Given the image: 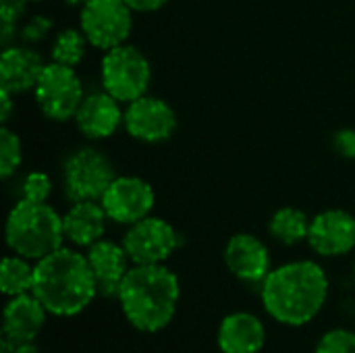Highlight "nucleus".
Listing matches in <instances>:
<instances>
[{
  "mask_svg": "<svg viewBox=\"0 0 355 353\" xmlns=\"http://www.w3.org/2000/svg\"><path fill=\"white\" fill-rule=\"evenodd\" d=\"M354 277H355V264H354Z\"/></svg>",
  "mask_w": 355,
  "mask_h": 353,
  "instance_id": "obj_34",
  "label": "nucleus"
},
{
  "mask_svg": "<svg viewBox=\"0 0 355 353\" xmlns=\"http://www.w3.org/2000/svg\"><path fill=\"white\" fill-rule=\"evenodd\" d=\"M54 35V19L44 12H33L27 15L25 21L19 27V42L37 46Z\"/></svg>",
  "mask_w": 355,
  "mask_h": 353,
  "instance_id": "obj_26",
  "label": "nucleus"
},
{
  "mask_svg": "<svg viewBox=\"0 0 355 353\" xmlns=\"http://www.w3.org/2000/svg\"><path fill=\"white\" fill-rule=\"evenodd\" d=\"M106 210L98 200L89 202H71L62 212V231L64 241H69L77 250H87L96 241L104 239L108 227Z\"/></svg>",
  "mask_w": 355,
  "mask_h": 353,
  "instance_id": "obj_17",
  "label": "nucleus"
},
{
  "mask_svg": "<svg viewBox=\"0 0 355 353\" xmlns=\"http://www.w3.org/2000/svg\"><path fill=\"white\" fill-rule=\"evenodd\" d=\"M23 141L21 135L8 125L0 127V179L10 181L23 166Z\"/></svg>",
  "mask_w": 355,
  "mask_h": 353,
  "instance_id": "obj_23",
  "label": "nucleus"
},
{
  "mask_svg": "<svg viewBox=\"0 0 355 353\" xmlns=\"http://www.w3.org/2000/svg\"><path fill=\"white\" fill-rule=\"evenodd\" d=\"M89 42L83 35V31L77 27H62L58 31H54V35L50 37V46H48V60L64 64V67H73L79 69L89 52Z\"/></svg>",
  "mask_w": 355,
  "mask_h": 353,
  "instance_id": "obj_21",
  "label": "nucleus"
},
{
  "mask_svg": "<svg viewBox=\"0 0 355 353\" xmlns=\"http://www.w3.org/2000/svg\"><path fill=\"white\" fill-rule=\"evenodd\" d=\"M314 353H355V333L349 329H333L320 337Z\"/></svg>",
  "mask_w": 355,
  "mask_h": 353,
  "instance_id": "obj_27",
  "label": "nucleus"
},
{
  "mask_svg": "<svg viewBox=\"0 0 355 353\" xmlns=\"http://www.w3.org/2000/svg\"><path fill=\"white\" fill-rule=\"evenodd\" d=\"M179 127V117L173 104L160 96L144 94L141 98L125 104L123 131L137 144L160 146L168 141Z\"/></svg>",
  "mask_w": 355,
  "mask_h": 353,
  "instance_id": "obj_9",
  "label": "nucleus"
},
{
  "mask_svg": "<svg viewBox=\"0 0 355 353\" xmlns=\"http://www.w3.org/2000/svg\"><path fill=\"white\" fill-rule=\"evenodd\" d=\"M31 96L37 112L46 121L69 123L85 98V85L77 69L48 60Z\"/></svg>",
  "mask_w": 355,
  "mask_h": 353,
  "instance_id": "obj_7",
  "label": "nucleus"
},
{
  "mask_svg": "<svg viewBox=\"0 0 355 353\" xmlns=\"http://www.w3.org/2000/svg\"><path fill=\"white\" fill-rule=\"evenodd\" d=\"M266 343V329L256 314L235 312L225 316L218 329V347L223 353H258Z\"/></svg>",
  "mask_w": 355,
  "mask_h": 353,
  "instance_id": "obj_19",
  "label": "nucleus"
},
{
  "mask_svg": "<svg viewBox=\"0 0 355 353\" xmlns=\"http://www.w3.org/2000/svg\"><path fill=\"white\" fill-rule=\"evenodd\" d=\"M15 106H17V96L10 89L0 87V121H2V125H8V121L12 119Z\"/></svg>",
  "mask_w": 355,
  "mask_h": 353,
  "instance_id": "obj_29",
  "label": "nucleus"
},
{
  "mask_svg": "<svg viewBox=\"0 0 355 353\" xmlns=\"http://www.w3.org/2000/svg\"><path fill=\"white\" fill-rule=\"evenodd\" d=\"M127 6L135 12V15H150V12H158L160 8H164L168 4V0H125Z\"/></svg>",
  "mask_w": 355,
  "mask_h": 353,
  "instance_id": "obj_30",
  "label": "nucleus"
},
{
  "mask_svg": "<svg viewBox=\"0 0 355 353\" xmlns=\"http://www.w3.org/2000/svg\"><path fill=\"white\" fill-rule=\"evenodd\" d=\"M0 353H40L37 347L33 345V341H17V339H8L2 335V343H0Z\"/></svg>",
  "mask_w": 355,
  "mask_h": 353,
  "instance_id": "obj_31",
  "label": "nucleus"
},
{
  "mask_svg": "<svg viewBox=\"0 0 355 353\" xmlns=\"http://www.w3.org/2000/svg\"><path fill=\"white\" fill-rule=\"evenodd\" d=\"M152 62L148 54L133 46L121 44L112 50L102 52L98 64V81L104 92L123 104H129L150 92L152 85Z\"/></svg>",
  "mask_w": 355,
  "mask_h": 353,
  "instance_id": "obj_6",
  "label": "nucleus"
},
{
  "mask_svg": "<svg viewBox=\"0 0 355 353\" xmlns=\"http://www.w3.org/2000/svg\"><path fill=\"white\" fill-rule=\"evenodd\" d=\"M135 12L125 0H89L77 17V25L98 52L127 44L133 33Z\"/></svg>",
  "mask_w": 355,
  "mask_h": 353,
  "instance_id": "obj_8",
  "label": "nucleus"
},
{
  "mask_svg": "<svg viewBox=\"0 0 355 353\" xmlns=\"http://www.w3.org/2000/svg\"><path fill=\"white\" fill-rule=\"evenodd\" d=\"M308 246L316 256L339 258L355 248V216L343 208H327L312 216Z\"/></svg>",
  "mask_w": 355,
  "mask_h": 353,
  "instance_id": "obj_13",
  "label": "nucleus"
},
{
  "mask_svg": "<svg viewBox=\"0 0 355 353\" xmlns=\"http://www.w3.org/2000/svg\"><path fill=\"white\" fill-rule=\"evenodd\" d=\"M333 150L337 156L345 160H355V129L354 127H343L337 129L333 135Z\"/></svg>",
  "mask_w": 355,
  "mask_h": 353,
  "instance_id": "obj_28",
  "label": "nucleus"
},
{
  "mask_svg": "<svg viewBox=\"0 0 355 353\" xmlns=\"http://www.w3.org/2000/svg\"><path fill=\"white\" fill-rule=\"evenodd\" d=\"M223 258L229 273L250 285H262L272 270L268 246L252 233H235L227 241Z\"/></svg>",
  "mask_w": 355,
  "mask_h": 353,
  "instance_id": "obj_14",
  "label": "nucleus"
},
{
  "mask_svg": "<svg viewBox=\"0 0 355 353\" xmlns=\"http://www.w3.org/2000/svg\"><path fill=\"white\" fill-rule=\"evenodd\" d=\"M25 0H0V44L2 48L19 42V27L29 15Z\"/></svg>",
  "mask_w": 355,
  "mask_h": 353,
  "instance_id": "obj_24",
  "label": "nucleus"
},
{
  "mask_svg": "<svg viewBox=\"0 0 355 353\" xmlns=\"http://www.w3.org/2000/svg\"><path fill=\"white\" fill-rule=\"evenodd\" d=\"M179 295V279L166 264H133L116 300L131 327L141 333H158L175 318Z\"/></svg>",
  "mask_w": 355,
  "mask_h": 353,
  "instance_id": "obj_3",
  "label": "nucleus"
},
{
  "mask_svg": "<svg viewBox=\"0 0 355 353\" xmlns=\"http://www.w3.org/2000/svg\"><path fill=\"white\" fill-rule=\"evenodd\" d=\"M48 310L33 293L8 298L2 314V335L17 341H35Z\"/></svg>",
  "mask_w": 355,
  "mask_h": 353,
  "instance_id": "obj_18",
  "label": "nucleus"
},
{
  "mask_svg": "<svg viewBox=\"0 0 355 353\" xmlns=\"http://www.w3.org/2000/svg\"><path fill=\"white\" fill-rule=\"evenodd\" d=\"M54 193V181L46 171H29L19 181V198L29 202H48Z\"/></svg>",
  "mask_w": 355,
  "mask_h": 353,
  "instance_id": "obj_25",
  "label": "nucleus"
},
{
  "mask_svg": "<svg viewBox=\"0 0 355 353\" xmlns=\"http://www.w3.org/2000/svg\"><path fill=\"white\" fill-rule=\"evenodd\" d=\"M85 256L98 285V295L106 300H116L121 283L133 266L123 243H116L112 239H100L85 250Z\"/></svg>",
  "mask_w": 355,
  "mask_h": 353,
  "instance_id": "obj_16",
  "label": "nucleus"
},
{
  "mask_svg": "<svg viewBox=\"0 0 355 353\" xmlns=\"http://www.w3.org/2000/svg\"><path fill=\"white\" fill-rule=\"evenodd\" d=\"M33 277H35V262L31 264V260L17 254L4 256L0 268V289L6 298L31 293Z\"/></svg>",
  "mask_w": 355,
  "mask_h": 353,
  "instance_id": "obj_22",
  "label": "nucleus"
},
{
  "mask_svg": "<svg viewBox=\"0 0 355 353\" xmlns=\"http://www.w3.org/2000/svg\"><path fill=\"white\" fill-rule=\"evenodd\" d=\"M123 119L125 104L100 87L85 92V98L73 117V125L85 141L100 144L114 137L123 129Z\"/></svg>",
  "mask_w": 355,
  "mask_h": 353,
  "instance_id": "obj_12",
  "label": "nucleus"
},
{
  "mask_svg": "<svg viewBox=\"0 0 355 353\" xmlns=\"http://www.w3.org/2000/svg\"><path fill=\"white\" fill-rule=\"evenodd\" d=\"M46 64L48 58H44L37 46L10 44L0 52V87L10 89L15 96L31 94Z\"/></svg>",
  "mask_w": 355,
  "mask_h": 353,
  "instance_id": "obj_15",
  "label": "nucleus"
},
{
  "mask_svg": "<svg viewBox=\"0 0 355 353\" xmlns=\"http://www.w3.org/2000/svg\"><path fill=\"white\" fill-rule=\"evenodd\" d=\"M310 221L312 216H308L302 208L281 206L268 218V235L281 246H297L302 241H308Z\"/></svg>",
  "mask_w": 355,
  "mask_h": 353,
  "instance_id": "obj_20",
  "label": "nucleus"
},
{
  "mask_svg": "<svg viewBox=\"0 0 355 353\" xmlns=\"http://www.w3.org/2000/svg\"><path fill=\"white\" fill-rule=\"evenodd\" d=\"M31 293L52 316L69 318L81 314L98 295L87 256L73 246H62L37 260Z\"/></svg>",
  "mask_w": 355,
  "mask_h": 353,
  "instance_id": "obj_2",
  "label": "nucleus"
},
{
  "mask_svg": "<svg viewBox=\"0 0 355 353\" xmlns=\"http://www.w3.org/2000/svg\"><path fill=\"white\" fill-rule=\"evenodd\" d=\"M6 248L27 260H42L64 246L62 214L50 202L17 198L4 221Z\"/></svg>",
  "mask_w": 355,
  "mask_h": 353,
  "instance_id": "obj_4",
  "label": "nucleus"
},
{
  "mask_svg": "<svg viewBox=\"0 0 355 353\" xmlns=\"http://www.w3.org/2000/svg\"><path fill=\"white\" fill-rule=\"evenodd\" d=\"M116 175L112 158L89 141L64 156L60 164V189L69 204L89 200L100 202Z\"/></svg>",
  "mask_w": 355,
  "mask_h": 353,
  "instance_id": "obj_5",
  "label": "nucleus"
},
{
  "mask_svg": "<svg viewBox=\"0 0 355 353\" xmlns=\"http://www.w3.org/2000/svg\"><path fill=\"white\" fill-rule=\"evenodd\" d=\"M329 277L314 260H293L268 273L260 285L264 310L281 325L302 327L314 320L329 298Z\"/></svg>",
  "mask_w": 355,
  "mask_h": 353,
  "instance_id": "obj_1",
  "label": "nucleus"
},
{
  "mask_svg": "<svg viewBox=\"0 0 355 353\" xmlns=\"http://www.w3.org/2000/svg\"><path fill=\"white\" fill-rule=\"evenodd\" d=\"M121 243L131 264H164L183 246V237L166 218L150 214L127 227Z\"/></svg>",
  "mask_w": 355,
  "mask_h": 353,
  "instance_id": "obj_10",
  "label": "nucleus"
},
{
  "mask_svg": "<svg viewBox=\"0 0 355 353\" xmlns=\"http://www.w3.org/2000/svg\"><path fill=\"white\" fill-rule=\"evenodd\" d=\"M102 208L110 223L131 227L133 223L150 216L156 208L154 185L139 175H116L100 198Z\"/></svg>",
  "mask_w": 355,
  "mask_h": 353,
  "instance_id": "obj_11",
  "label": "nucleus"
},
{
  "mask_svg": "<svg viewBox=\"0 0 355 353\" xmlns=\"http://www.w3.org/2000/svg\"><path fill=\"white\" fill-rule=\"evenodd\" d=\"M25 2H29V4H40V2H46V0H25Z\"/></svg>",
  "mask_w": 355,
  "mask_h": 353,
  "instance_id": "obj_33",
  "label": "nucleus"
},
{
  "mask_svg": "<svg viewBox=\"0 0 355 353\" xmlns=\"http://www.w3.org/2000/svg\"><path fill=\"white\" fill-rule=\"evenodd\" d=\"M67 8H77V10H81L89 0H60Z\"/></svg>",
  "mask_w": 355,
  "mask_h": 353,
  "instance_id": "obj_32",
  "label": "nucleus"
}]
</instances>
